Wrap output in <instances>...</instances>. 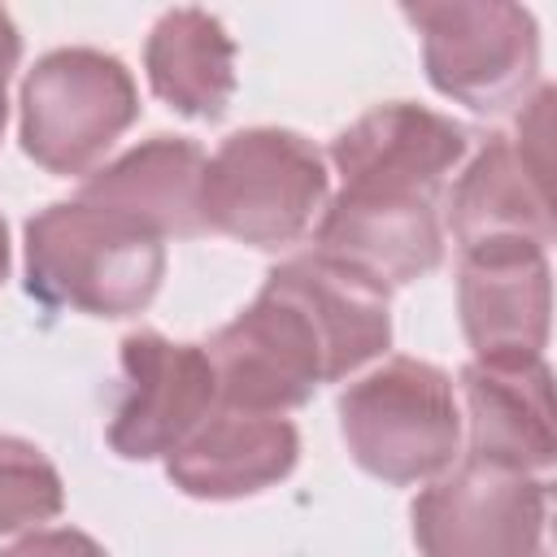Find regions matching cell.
<instances>
[{"mask_svg": "<svg viewBox=\"0 0 557 557\" xmlns=\"http://www.w3.org/2000/svg\"><path fill=\"white\" fill-rule=\"evenodd\" d=\"M17 57H22V35H17L13 17L0 9V135L9 122V74L17 70Z\"/></svg>", "mask_w": 557, "mask_h": 557, "instance_id": "ac0fdd59", "label": "cell"}, {"mask_svg": "<svg viewBox=\"0 0 557 557\" xmlns=\"http://www.w3.org/2000/svg\"><path fill=\"white\" fill-rule=\"evenodd\" d=\"M422 35L426 78L440 96L505 113L522 104L540 70V30L531 9L509 0H440L400 9Z\"/></svg>", "mask_w": 557, "mask_h": 557, "instance_id": "52a82bcc", "label": "cell"}, {"mask_svg": "<svg viewBox=\"0 0 557 557\" xmlns=\"http://www.w3.org/2000/svg\"><path fill=\"white\" fill-rule=\"evenodd\" d=\"M9 278V226H4V218H0V283Z\"/></svg>", "mask_w": 557, "mask_h": 557, "instance_id": "d6986e66", "label": "cell"}, {"mask_svg": "<svg viewBox=\"0 0 557 557\" xmlns=\"http://www.w3.org/2000/svg\"><path fill=\"white\" fill-rule=\"evenodd\" d=\"M461 400L470 422L466 457L522 474H544L557 453L553 379L540 361H470L461 366Z\"/></svg>", "mask_w": 557, "mask_h": 557, "instance_id": "4fadbf2b", "label": "cell"}, {"mask_svg": "<svg viewBox=\"0 0 557 557\" xmlns=\"http://www.w3.org/2000/svg\"><path fill=\"white\" fill-rule=\"evenodd\" d=\"M65 509L57 466L30 440L0 435V535L52 522Z\"/></svg>", "mask_w": 557, "mask_h": 557, "instance_id": "2e32d148", "label": "cell"}, {"mask_svg": "<svg viewBox=\"0 0 557 557\" xmlns=\"http://www.w3.org/2000/svg\"><path fill=\"white\" fill-rule=\"evenodd\" d=\"M22 148L48 174H87L139 117L131 70L100 48H52L22 78Z\"/></svg>", "mask_w": 557, "mask_h": 557, "instance_id": "8992f818", "label": "cell"}, {"mask_svg": "<svg viewBox=\"0 0 557 557\" xmlns=\"http://www.w3.org/2000/svg\"><path fill=\"white\" fill-rule=\"evenodd\" d=\"M457 313L474 361H540L553 313L548 248L531 239H483L461 248Z\"/></svg>", "mask_w": 557, "mask_h": 557, "instance_id": "8fae6325", "label": "cell"}, {"mask_svg": "<svg viewBox=\"0 0 557 557\" xmlns=\"http://www.w3.org/2000/svg\"><path fill=\"white\" fill-rule=\"evenodd\" d=\"M200 174H205L200 144L183 139V135H152V139L126 148L104 170L87 174L78 196L135 213L161 239H191L205 231Z\"/></svg>", "mask_w": 557, "mask_h": 557, "instance_id": "5bb4252c", "label": "cell"}, {"mask_svg": "<svg viewBox=\"0 0 557 557\" xmlns=\"http://www.w3.org/2000/svg\"><path fill=\"white\" fill-rule=\"evenodd\" d=\"M144 70L174 113L218 122L235 96V39L205 9H170L144 44Z\"/></svg>", "mask_w": 557, "mask_h": 557, "instance_id": "9a60e30c", "label": "cell"}, {"mask_svg": "<svg viewBox=\"0 0 557 557\" xmlns=\"http://www.w3.org/2000/svg\"><path fill=\"white\" fill-rule=\"evenodd\" d=\"M422 557H544L548 483L496 461L461 457L409 505Z\"/></svg>", "mask_w": 557, "mask_h": 557, "instance_id": "ba28073f", "label": "cell"}, {"mask_svg": "<svg viewBox=\"0 0 557 557\" xmlns=\"http://www.w3.org/2000/svg\"><path fill=\"white\" fill-rule=\"evenodd\" d=\"M470 135L453 117L396 100L361 113L331 139L344 187L322 209L313 252L387 292L444 261L440 187L466 157Z\"/></svg>", "mask_w": 557, "mask_h": 557, "instance_id": "7a4b0ae2", "label": "cell"}, {"mask_svg": "<svg viewBox=\"0 0 557 557\" xmlns=\"http://www.w3.org/2000/svg\"><path fill=\"white\" fill-rule=\"evenodd\" d=\"M331 174L322 152L283 126H248L218 144L200 174L205 231L252 248L296 244L326 209Z\"/></svg>", "mask_w": 557, "mask_h": 557, "instance_id": "277c9868", "label": "cell"}, {"mask_svg": "<svg viewBox=\"0 0 557 557\" xmlns=\"http://www.w3.org/2000/svg\"><path fill=\"white\" fill-rule=\"evenodd\" d=\"M0 557H109L91 535L74 531V527H57V531H35L9 548H0Z\"/></svg>", "mask_w": 557, "mask_h": 557, "instance_id": "e0dca14e", "label": "cell"}, {"mask_svg": "<svg viewBox=\"0 0 557 557\" xmlns=\"http://www.w3.org/2000/svg\"><path fill=\"white\" fill-rule=\"evenodd\" d=\"M335 409L352 461L383 483H431L461 457L457 392L431 361L387 357L348 383Z\"/></svg>", "mask_w": 557, "mask_h": 557, "instance_id": "5b68a950", "label": "cell"}, {"mask_svg": "<svg viewBox=\"0 0 557 557\" xmlns=\"http://www.w3.org/2000/svg\"><path fill=\"white\" fill-rule=\"evenodd\" d=\"M165 278V239L104 200H57L26 222V292L91 318L144 313Z\"/></svg>", "mask_w": 557, "mask_h": 557, "instance_id": "3957f363", "label": "cell"}, {"mask_svg": "<svg viewBox=\"0 0 557 557\" xmlns=\"http://www.w3.org/2000/svg\"><path fill=\"white\" fill-rule=\"evenodd\" d=\"M122 379L126 387L109 422V444L126 461L170 457L218 405L209 352L157 331H131L122 339Z\"/></svg>", "mask_w": 557, "mask_h": 557, "instance_id": "30bf717a", "label": "cell"}, {"mask_svg": "<svg viewBox=\"0 0 557 557\" xmlns=\"http://www.w3.org/2000/svg\"><path fill=\"white\" fill-rule=\"evenodd\" d=\"M300 435L283 413L213 405L209 418L165 457V474L196 500H244L296 470Z\"/></svg>", "mask_w": 557, "mask_h": 557, "instance_id": "7c38bea8", "label": "cell"}, {"mask_svg": "<svg viewBox=\"0 0 557 557\" xmlns=\"http://www.w3.org/2000/svg\"><path fill=\"white\" fill-rule=\"evenodd\" d=\"M392 344L387 287L318 252L274 265L257 300L209 339L218 400L252 413L305 405Z\"/></svg>", "mask_w": 557, "mask_h": 557, "instance_id": "6da1fadb", "label": "cell"}, {"mask_svg": "<svg viewBox=\"0 0 557 557\" xmlns=\"http://www.w3.org/2000/svg\"><path fill=\"white\" fill-rule=\"evenodd\" d=\"M548 104L553 87H540L531 113L518 122V139L487 135L479 157L453 187L448 226L457 248L483 239H531L540 248L553 244V209H548Z\"/></svg>", "mask_w": 557, "mask_h": 557, "instance_id": "9c48e42d", "label": "cell"}]
</instances>
